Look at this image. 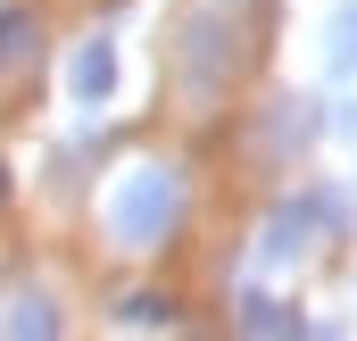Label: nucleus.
<instances>
[{
  "label": "nucleus",
  "instance_id": "1",
  "mask_svg": "<svg viewBox=\"0 0 357 341\" xmlns=\"http://www.w3.org/2000/svg\"><path fill=\"white\" fill-rule=\"evenodd\" d=\"M175 217H183V175L175 167L142 159V167H125L108 183V242L116 250H158L175 233Z\"/></svg>",
  "mask_w": 357,
  "mask_h": 341
},
{
  "label": "nucleus",
  "instance_id": "2",
  "mask_svg": "<svg viewBox=\"0 0 357 341\" xmlns=\"http://www.w3.org/2000/svg\"><path fill=\"white\" fill-rule=\"evenodd\" d=\"M241 59H250V50H241V25H233L225 8H208V17L183 25V84L191 92H216Z\"/></svg>",
  "mask_w": 357,
  "mask_h": 341
},
{
  "label": "nucleus",
  "instance_id": "3",
  "mask_svg": "<svg viewBox=\"0 0 357 341\" xmlns=\"http://www.w3.org/2000/svg\"><path fill=\"white\" fill-rule=\"evenodd\" d=\"M67 92L84 100V108H100L108 92H116V42H75V59H67Z\"/></svg>",
  "mask_w": 357,
  "mask_h": 341
},
{
  "label": "nucleus",
  "instance_id": "4",
  "mask_svg": "<svg viewBox=\"0 0 357 341\" xmlns=\"http://www.w3.org/2000/svg\"><path fill=\"white\" fill-rule=\"evenodd\" d=\"M307 225H316V217H307V200H291V208H274V217H266V233H258V258H266V266H291V258L307 250V242H299Z\"/></svg>",
  "mask_w": 357,
  "mask_h": 341
},
{
  "label": "nucleus",
  "instance_id": "5",
  "mask_svg": "<svg viewBox=\"0 0 357 341\" xmlns=\"http://www.w3.org/2000/svg\"><path fill=\"white\" fill-rule=\"evenodd\" d=\"M324 67L333 75H357V0H341L324 17Z\"/></svg>",
  "mask_w": 357,
  "mask_h": 341
},
{
  "label": "nucleus",
  "instance_id": "6",
  "mask_svg": "<svg viewBox=\"0 0 357 341\" xmlns=\"http://www.w3.org/2000/svg\"><path fill=\"white\" fill-rule=\"evenodd\" d=\"M0 333H59V308H50V291H17L8 308H0Z\"/></svg>",
  "mask_w": 357,
  "mask_h": 341
},
{
  "label": "nucleus",
  "instance_id": "7",
  "mask_svg": "<svg viewBox=\"0 0 357 341\" xmlns=\"http://www.w3.org/2000/svg\"><path fill=\"white\" fill-rule=\"evenodd\" d=\"M241 333H307V325H299V317H291V308H282V300H266V291H241Z\"/></svg>",
  "mask_w": 357,
  "mask_h": 341
},
{
  "label": "nucleus",
  "instance_id": "8",
  "mask_svg": "<svg viewBox=\"0 0 357 341\" xmlns=\"http://www.w3.org/2000/svg\"><path fill=\"white\" fill-rule=\"evenodd\" d=\"M25 59H33V17L0 8V75H8V67H25Z\"/></svg>",
  "mask_w": 357,
  "mask_h": 341
},
{
  "label": "nucleus",
  "instance_id": "9",
  "mask_svg": "<svg viewBox=\"0 0 357 341\" xmlns=\"http://www.w3.org/2000/svg\"><path fill=\"white\" fill-rule=\"evenodd\" d=\"M116 317H125V325H175V300H167V291H133Z\"/></svg>",
  "mask_w": 357,
  "mask_h": 341
}]
</instances>
